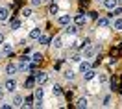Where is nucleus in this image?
<instances>
[{
  "instance_id": "32",
  "label": "nucleus",
  "mask_w": 122,
  "mask_h": 109,
  "mask_svg": "<svg viewBox=\"0 0 122 109\" xmlns=\"http://www.w3.org/2000/svg\"><path fill=\"white\" fill-rule=\"evenodd\" d=\"M120 13H122V8H118V6H117L115 9H111V17H118Z\"/></svg>"
},
{
  "instance_id": "28",
  "label": "nucleus",
  "mask_w": 122,
  "mask_h": 109,
  "mask_svg": "<svg viewBox=\"0 0 122 109\" xmlns=\"http://www.w3.org/2000/svg\"><path fill=\"white\" fill-rule=\"evenodd\" d=\"M39 61H43V54L41 52H33L31 54V63H39Z\"/></svg>"
},
{
  "instance_id": "3",
  "label": "nucleus",
  "mask_w": 122,
  "mask_h": 109,
  "mask_svg": "<svg viewBox=\"0 0 122 109\" xmlns=\"http://www.w3.org/2000/svg\"><path fill=\"white\" fill-rule=\"evenodd\" d=\"M4 89H6V93L13 94V93L17 91V79L13 78V76H9V78H8V81L4 83Z\"/></svg>"
},
{
  "instance_id": "15",
  "label": "nucleus",
  "mask_w": 122,
  "mask_h": 109,
  "mask_svg": "<svg viewBox=\"0 0 122 109\" xmlns=\"http://www.w3.org/2000/svg\"><path fill=\"white\" fill-rule=\"evenodd\" d=\"M17 72H19V65H15V63H9L8 67H6V74H8V78H9V76H15Z\"/></svg>"
},
{
  "instance_id": "12",
  "label": "nucleus",
  "mask_w": 122,
  "mask_h": 109,
  "mask_svg": "<svg viewBox=\"0 0 122 109\" xmlns=\"http://www.w3.org/2000/svg\"><path fill=\"white\" fill-rule=\"evenodd\" d=\"M41 33H43V30H41V28H31V30H30V33H28V39L37 41L39 37H41Z\"/></svg>"
},
{
  "instance_id": "2",
  "label": "nucleus",
  "mask_w": 122,
  "mask_h": 109,
  "mask_svg": "<svg viewBox=\"0 0 122 109\" xmlns=\"http://www.w3.org/2000/svg\"><path fill=\"white\" fill-rule=\"evenodd\" d=\"M72 19H74V17L69 15V13H61V15L56 17V22L59 24V26H63V28H65V26H69V24L72 22Z\"/></svg>"
},
{
  "instance_id": "23",
  "label": "nucleus",
  "mask_w": 122,
  "mask_h": 109,
  "mask_svg": "<svg viewBox=\"0 0 122 109\" xmlns=\"http://www.w3.org/2000/svg\"><path fill=\"white\" fill-rule=\"evenodd\" d=\"M31 13H33V6H28V8H22V11H20V15H22V19H30Z\"/></svg>"
},
{
  "instance_id": "36",
  "label": "nucleus",
  "mask_w": 122,
  "mask_h": 109,
  "mask_svg": "<svg viewBox=\"0 0 122 109\" xmlns=\"http://www.w3.org/2000/svg\"><path fill=\"white\" fill-rule=\"evenodd\" d=\"M4 41H6V37H4V33H0V46L4 45Z\"/></svg>"
},
{
  "instance_id": "24",
  "label": "nucleus",
  "mask_w": 122,
  "mask_h": 109,
  "mask_svg": "<svg viewBox=\"0 0 122 109\" xmlns=\"http://www.w3.org/2000/svg\"><path fill=\"white\" fill-rule=\"evenodd\" d=\"M39 45H43V46H46V45H50V35H46V33H41V37L37 39Z\"/></svg>"
},
{
  "instance_id": "26",
  "label": "nucleus",
  "mask_w": 122,
  "mask_h": 109,
  "mask_svg": "<svg viewBox=\"0 0 122 109\" xmlns=\"http://www.w3.org/2000/svg\"><path fill=\"white\" fill-rule=\"evenodd\" d=\"M30 70H31V65H28V63H24V61L19 63V72H30Z\"/></svg>"
},
{
  "instance_id": "16",
  "label": "nucleus",
  "mask_w": 122,
  "mask_h": 109,
  "mask_svg": "<svg viewBox=\"0 0 122 109\" xmlns=\"http://www.w3.org/2000/svg\"><path fill=\"white\" fill-rule=\"evenodd\" d=\"M111 28L115 31H122V17H115L113 22H111Z\"/></svg>"
},
{
  "instance_id": "29",
  "label": "nucleus",
  "mask_w": 122,
  "mask_h": 109,
  "mask_svg": "<svg viewBox=\"0 0 122 109\" xmlns=\"http://www.w3.org/2000/svg\"><path fill=\"white\" fill-rule=\"evenodd\" d=\"M52 94L54 96H61V85L59 83H54L52 85Z\"/></svg>"
},
{
  "instance_id": "21",
  "label": "nucleus",
  "mask_w": 122,
  "mask_h": 109,
  "mask_svg": "<svg viewBox=\"0 0 122 109\" xmlns=\"http://www.w3.org/2000/svg\"><path fill=\"white\" fill-rule=\"evenodd\" d=\"M76 107H80V109H81V107H89V98H87V96H81V98H78V100H76Z\"/></svg>"
},
{
  "instance_id": "38",
  "label": "nucleus",
  "mask_w": 122,
  "mask_h": 109,
  "mask_svg": "<svg viewBox=\"0 0 122 109\" xmlns=\"http://www.w3.org/2000/svg\"><path fill=\"white\" fill-rule=\"evenodd\" d=\"M0 57H2V50H0Z\"/></svg>"
},
{
  "instance_id": "5",
  "label": "nucleus",
  "mask_w": 122,
  "mask_h": 109,
  "mask_svg": "<svg viewBox=\"0 0 122 109\" xmlns=\"http://www.w3.org/2000/svg\"><path fill=\"white\" fill-rule=\"evenodd\" d=\"M35 81H37V85H46V81H48V74H46L45 70H39L37 74H35Z\"/></svg>"
},
{
  "instance_id": "14",
  "label": "nucleus",
  "mask_w": 122,
  "mask_h": 109,
  "mask_svg": "<svg viewBox=\"0 0 122 109\" xmlns=\"http://www.w3.org/2000/svg\"><path fill=\"white\" fill-rule=\"evenodd\" d=\"M118 4H120L118 0H104V2H102V6H104V8L107 9V11H111V9H115L117 6H118Z\"/></svg>"
},
{
  "instance_id": "33",
  "label": "nucleus",
  "mask_w": 122,
  "mask_h": 109,
  "mask_svg": "<svg viewBox=\"0 0 122 109\" xmlns=\"http://www.w3.org/2000/svg\"><path fill=\"white\" fill-rule=\"evenodd\" d=\"M13 107V104H8V102H2L0 104V109H11Z\"/></svg>"
},
{
  "instance_id": "22",
  "label": "nucleus",
  "mask_w": 122,
  "mask_h": 109,
  "mask_svg": "<svg viewBox=\"0 0 122 109\" xmlns=\"http://www.w3.org/2000/svg\"><path fill=\"white\" fill-rule=\"evenodd\" d=\"M35 85H37V81H35V76H30V78L24 81V87H26V89H35Z\"/></svg>"
},
{
  "instance_id": "17",
  "label": "nucleus",
  "mask_w": 122,
  "mask_h": 109,
  "mask_svg": "<svg viewBox=\"0 0 122 109\" xmlns=\"http://www.w3.org/2000/svg\"><path fill=\"white\" fill-rule=\"evenodd\" d=\"M48 15H52V17L59 15V4H57V2H52V4H50V8H48Z\"/></svg>"
},
{
  "instance_id": "6",
  "label": "nucleus",
  "mask_w": 122,
  "mask_h": 109,
  "mask_svg": "<svg viewBox=\"0 0 122 109\" xmlns=\"http://www.w3.org/2000/svg\"><path fill=\"white\" fill-rule=\"evenodd\" d=\"M87 22H89V17L85 15V13H78V15H74V24H78V26H85Z\"/></svg>"
},
{
  "instance_id": "39",
  "label": "nucleus",
  "mask_w": 122,
  "mask_h": 109,
  "mask_svg": "<svg viewBox=\"0 0 122 109\" xmlns=\"http://www.w3.org/2000/svg\"><path fill=\"white\" fill-rule=\"evenodd\" d=\"M0 89H2V85H0Z\"/></svg>"
},
{
  "instance_id": "37",
  "label": "nucleus",
  "mask_w": 122,
  "mask_h": 109,
  "mask_svg": "<svg viewBox=\"0 0 122 109\" xmlns=\"http://www.w3.org/2000/svg\"><path fill=\"white\" fill-rule=\"evenodd\" d=\"M96 2H100V4H102V2H104V0H96Z\"/></svg>"
},
{
  "instance_id": "20",
  "label": "nucleus",
  "mask_w": 122,
  "mask_h": 109,
  "mask_svg": "<svg viewBox=\"0 0 122 109\" xmlns=\"http://www.w3.org/2000/svg\"><path fill=\"white\" fill-rule=\"evenodd\" d=\"M11 104H13V107H22V105H24L22 94H15V96H13V100H11Z\"/></svg>"
},
{
  "instance_id": "10",
  "label": "nucleus",
  "mask_w": 122,
  "mask_h": 109,
  "mask_svg": "<svg viewBox=\"0 0 122 109\" xmlns=\"http://www.w3.org/2000/svg\"><path fill=\"white\" fill-rule=\"evenodd\" d=\"M63 78L67 79V81H74V79H76V70L65 69V70H63Z\"/></svg>"
},
{
  "instance_id": "31",
  "label": "nucleus",
  "mask_w": 122,
  "mask_h": 109,
  "mask_svg": "<svg viewBox=\"0 0 122 109\" xmlns=\"http://www.w3.org/2000/svg\"><path fill=\"white\" fill-rule=\"evenodd\" d=\"M102 105H104V107H109V105H111V94H107L106 98H104V102H102Z\"/></svg>"
},
{
  "instance_id": "13",
  "label": "nucleus",
  "mask_w": 122,
  "mask_h": 109,
  "mask_svg": "<svg viewBox=\"0 0 122 109\" xmlns=\"http://www.w3.org/2000/svg\"><path fill=\"white\" fill-rule=\"evenodd\" d=\"M96 74H98V72H96V70L91 67L87 72H83V81H92V79L96 78Z\"/></svg>"
},
{
  "instance_id": "8",
  "label": "nucleus",
  "mask_w": 122,
  "mask_h": 109,
  "mask_svg": "<svg viewBox=\"0 0 122 109\" xmlns=\"http://www.w3.org/2000/svg\"><path fill=\"white\" fill-rule=\"evenodd\" d=\"M89 69H91V63H89V59H81V61L78 63V72H80V74L87 72Z\"/></svg>"
},
{
  "instance_id": "4",
  "label": "nucleus",
  "mask_w": 122,
  "mask_h": 109,
  "mask_svg": "<svg viewBox=\"0 0 122 109\" xmlns=\"http://www.w3.org/2000/svg\"><path fill=\"white\" fill-rule=\"evenodd\" d=\"M50 46H52L54 50H61V48L65 46V37H63V35H56Z\"/></svg>"
},
{
  "instance_id": "18",
  "label": "nucleus",
  "mask_w": 122,
  "mask_h": 109,
  "mask_svg": "<svg viewBox=\"0 0 122 109\" xmlns=\"http://www.w3.org/2000/svg\"><path fill=\"white\" fill-rule=\"evenodd\" d=\"M33 96H35V100H43V98H45V89H43V85H37L33 89Z\"/></svg>"
},
{
  "instance_id": "25",
  "label": "nucleus",
  "mask_w": 122,
  "mask_h": 109,
  "mask_svg": "<svg viewBox=\"0 0 122 109\" xmlns=\"http://www.w3.org/2000/svg\"><path fill=\"white\" fill-rule=\"evenodd\" d=\"M107 81H109V78H107L106 72H98V83L100 85H106Z\"/></svg>"
},
{
  "instance_id": "35",
  "label": "nucleus",
  "mask_w": 122,
  "mask_h": 109,
  "mask_svg": "<svg viewBox=\"0 0 122 109\" xmlns=\"http://www.w3.org/2000/svg\"><path fill=\"white\" fill-rule=\"evenodd\" d=\"M109 87H111V93H113L115 89H117V81H115V79H113V81H111V83H109Z\"/></svg>"
},
{
  "instance_id": "7",
  "label": "nucleus",
  "mask_w": 122,
  "mask_h": 109,
  "mask_svg": "<svg viewBox=\"0 0 122 109\" xmlns=\"http://www.w3.org/2000/svg\"><path fill=\"white\" fill-rule=\"evenodd\" d=\"M8 20H9V8L0 6V22H8Z\"/></svg>"
},
{
  "instance_id": "9",
  "label": "nucleus",
  "mask_w": 122,
  "mask_h": 109,
  "mask_svg": "<svg viewBox=\"0 0 122 109\" xmlns=\"http://www.w3.org/2000/svg\"><path fill=\"white\" fill-rule=\"evenodd\" d=\"M109 26H111V22H109L107 17H100L98 20H96V28H100V30H106V28H109Z\"/></svg>"
},
{
  "instance_id": "11",
  "label": "nucleus",
  "mask_w": 122,
  "mask_h": 109,
  "mask_svg": "<svg viewBox=\"0 0 122 109\" xmlns=\"http://www.w3.org/2000/svg\"><path fill=\"white\" fill-rule=\"evenodd\" d=\"M0 50H2V55H9V54H13V45L8 43V41H4V45L0 46Z\"/></svg>"
},
{
  "instance_id": "27",
  "label": "nucleus",
  "mask_w": 122,
  "mask_h": 109,
  "mask_svg": "<svg viewBox=\"0 0 122 109\" xmlns=\"http://www.w3.org/2000/svg\"><path fill=\"white\" fill-rule=\"evenodd\" d=\"M20 26H22V20H19V19H17V20H11V22H9V28H11L13 31H17L19 28H20Z\"/></svg>"
},
{
  "instance_id": "19",
  "label": "nucleus",
  "mask_w": 122,
  "mask_h": 109,
  "mask_svg": "<svg viewBox=\"0 0 122 109\" xmlns=\"http://www.w3.org/2000/svg\"><path fill=\"white\" fill-rule=\"evenodd\" d=\"M78 24H69V26H65V35H76L78 33Z\"/></svg>"
},
{
  "instance_id": "34",
  "label": "nucleus",
  "mask_w": 122,
  "mask_h": 109,
  "mask_svg": "<svg viewBox=\"0 0 122 109\" xmlns=\"http://www.w3.org/2000/svg\"><path fill=\"white\" fill-rule=\"evenodd\" d=\"M41 4H43V0H30V6H33V8H37Z\"/></svg>"
},
{
  "instance_id": "30",
  "label": "nucleus",
  "mask_w": 122,
  "mask_h": 109,
  "mask_svg": "<svg viewBox=\"0 0 122 109\" xmlns=\"http://www.w3.org/2000/svg\"><path fill=\"white\" fill-rule=\"evenodd\" d=\"M81 59H83V54H74L72 57H70V61H72V63H80Z\"/></svg>"
},
{
  "instance_id": "40",
  "label": "nucleus",
  "mask_w": 122,
  "mask_h": 109,
  "mask_svg": "<svg viewBox=\"0 0 122 109\" xmlns=\"http://www.w3.org/2000/svg\"><path fill=\"white\" fill-rule=\"evenodd\" d=\"M67 2H69V0H67Z\"/></svg>"
},
{
  "instance_id": "1",
  "label": "nucleus",
  "mask_w": 122,
  "mask_h": 109,
  "mask_svg": "<svg viewBox=\"0 0 122 109\" xmlns=\"http://www.w3.org/2000/svg\"><path fill=\"white\" fill-rule=\"evenodd\" d=\"M100 50L98 45H87V46L81 50V54H83V59H92L94 55H96V52Z\"/></svg>"
}]
</instances>
